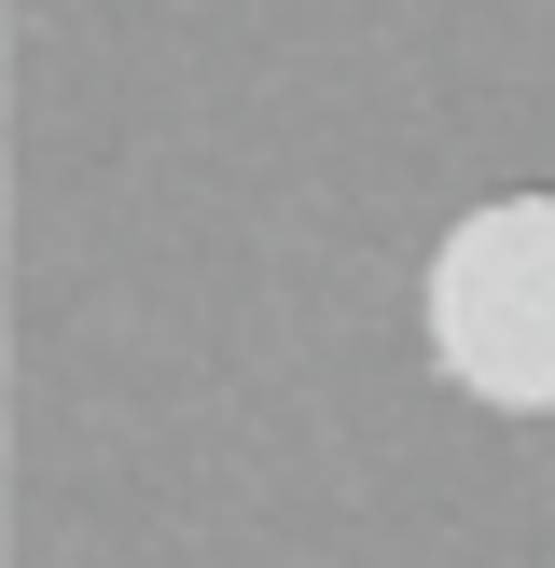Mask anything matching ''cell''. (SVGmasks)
<instances>
[{
  "label": "cell",
  "instance_id": "1",
  "mask_svg": "<svg viewBox=\"0 0 555 568\" xmlns=\"http://www.w3.org/2000/svg\"><path fill=\"white\" fill-rule=\"evenodd\" d=\"M431 361L486 416H555V194H486L431 250Z\"/></svg>",
  "mask_w": 555,
  "mask_h": 568
}]
</instances>
